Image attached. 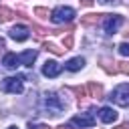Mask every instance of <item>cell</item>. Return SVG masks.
I'll list each match as a JSON object with an SVG mask.
<instances>
[{
	"label": "cell",
	"mask_w": 129,
	"mask_h": 129,
	"mask_svg": "<svg viewBox=\"0 0 129 129\" xmlns=\"http://www.w3.org/2000/svg\"><path fill=\"white\" fill-rule=\"evenodd\" d=\"M75 16H77V14H75V10H73L71 6H56V8L50 12V20H52L54 24H64V22H71Z\"/></svg>",
	"instance_id": "6da1fadb"
},
{
	"label": "cell",
	"mask_w": 129,
	"mask_h": 129,
	"mask_svg": "<svg viewBox=\"0 0 129 129\" xmlns=\"http://www.w3.org/2000/svg\"><path fill=\"white\" fill-rule=\"evenodd\" d=\"M42 101H44V107L48 109L50 115H60L64 111V103L60 101V97L56 93H44Z\"/></svg>",
	"instance_id": "7a4b0ae2"
},
{
	"label": "cell",
	"mask_w": 129,
	"mask_h": 129,
	"mask_svg": "<svg viewBox=\"0 0 129 129\" xmlns=\"http://www.w3.org/2000/svg\"><path fill=\"white\" fill-rule=\"evenodd\" d=\"M111 101L119 107H129V83L115 87L113 93H111Z\"/></svg>",
	"instance_id": "3957f363"
},
{
	"label": "cell",
	"mask_w": 129,
	"mask_h": 129,
	"mask_svg": "<svg viewBox=\"0 0 129 129\" xmlns=\"http://www.w3.org/2000/svg\"><path fill=\"white\" fill-rule=\"evenodd\" d=\"M0 89H2L4 93H14V95H18V93L24 91V85H22V81H20L18 77H6V79H2Z\"/></svg>",
	"instance_id": "277c9868"
},
{
	"label": "cell",
	"mask_w": 129,
	"mask_h": 129,
	"mask_svg": "<svg viewBox=\"0 0 129 129\" xmlns=\"http://www.w3.org/2000/svg\"><path fill=\"white\" fill-rule=\"evenodd\" d=\"M121 24H123V16H111V14L103 16V28L107 34H115Z\"/></svg>",
	"instance_id": "5b68a950"
},
{
	"label": "cell",
	"mask_w": 129,
	"mask_h": 129,
	"mask_svg": "<svg viewBox=\"0 0 129 129\" xmlns=\"http://www.w3.org/2000/svg\"><path fill=\"white\" fill-rule=\"evenodd\" d=\"M71 125H75L79 129H87V127H93L95 125V117L91 113H81V115H77V117L71 119Z\"/></svg>",
	"instance_id": "8992f818"
},
{
	"label": "cell",
	"mask_w": 129,
	"mask_h": 129,
	"mask_svg": "<svg viewBox=\"0 0 129 129\" xmlns=\"http://www.w3.org/2000/svg\"><path fill=\"white\" fill-rule=\"evenodd\" d=\"M8 34H10V38H12V40H18V42H22V40H26V38L30 36V30H28V26H22V24H18V26H12V28L8 30Z\"/></svg>",
	"instance_id": "52a82bcc"
},
{
	"label": "cell",
	"mask_w": 129,
	"mask_h": 129,
	"mask_svg": "<svg viewBox=\"0 0 129 129\" xmlns=\"http://www.w3.org/2000/svg\"><path fill=\"white\" fill-rule=\"evenodd\" d=\"M62 71V67L56 62V60H46L44 67H42V75L44 77H58Z\"/></svg>",
	"instance_id": "ba28073f"
},
{
	"label": "cell",
	"mask_w": 129,
	"mask_h": 129,
	"mask_svg": "<svg viewBox=\"0 0 129 129\" xmlns=\"http://www.w3.org/2000/svg\"><path fill=\"white\" fill-rule=\"evenodd\" d=\"M99 119L103 123H113V121H117V111L113 107H103L99 111Z\"/></svg>",
	"instance_id": "9c48e42d"
},
{
	"label": "cell",
	"mask_w": 129,
	"mask_h": 129,
	"mask_svg": "<svg viewBox=\"0 0 129 129\" xmlns=\"http://www.w3.org/2000/svg\"><path fill=\"white\" fill-rule=\"evenodd\" d=\"M18 60H20V64H24V67H32V62L36 60V50H24V52L18 56Z\"/></svg>",
	"instance_id": "30bf717a"
},
{
	"label": "cell",
	"mask_w": 129,
	"mask_h": 129,
	"mask_svg": "<svg viewBox=\"0 0 129 129\" xmlns=\"http://www.w3.org/2000/svg\"><path fill=\"white\" fill-rule=\"evenodd\" d=\"M2 64L6 67V69H16L18 64H20V60H18V56L14 54V52H8V54H4V58H2Z\"/></svg>",
	"instance_id": "8fae6325"
},
{
	"label": "cell",
	"mask_w": 129,
	"mask_h": 129,
	"mask_svg": "<svg viewBox=\"0 0 129 129\" xmlns=\"http://www.w3.org/2000/svg\"><path fill=\"white\" fill-rule=\"evenodd\" d=\"M83 67H85V58L83 56H75V58L67 60V64H64L67 71H81Z\"/></svg>",
	"instance_id": "7c38bea8"
},
{
	"label": "cell",
	"mask_w": 129,
	"mask_h": 129,
	"mask_svg": "<svg viewBox=\"0 0 129 129\" xmlns=\"http://www.w3.org/2000/svg\"><path fill=\"white\" fill-rule=\"evenodd\" d=\"M87 89H89V95H91V97L101 99V95H103V87H101V85H97V83H89Z\"/></svg>",
	"instance_id": "4fadbf2b"
},
{
	"label": "cell",
	"mask_w": 129,
	"mask_h": 129,
	"mask_svg": "<svg viewBox=\"0 0 129 129\" xmlns=\"http://www.w3.org/2000/svg\"><path fill=\"white\" fill-rule=\"evenodd\" d=\"M103 16L105 14H87V16H83V22L85 24H97L99 20H103Z\"/></svg>",
	"instance_id": "5bb4252c"
},
{
	"label": "cell",
	"mask_w": 129,
	"mask_h": 129,
	"mask_svg": "<svg viewBox=\"0 0 129 129\" xmlns=\"http://www.w3.org/2000/svg\"><path fill=\"white\" fill-rule=\"evenodd\" d=\"M12 16H14V12H12L10 8H6V6H0V20H2V22H8Z\"/></svg>",
	"instance_id": "9a60e30c"
},
{
	"label": "cell",
	"mask_w": 129,
	"mask_h": 129,
	"mask_svg": "<svg viewBox=\"0 0 129 129\" xmlns=\"http://www.w3.org/2000/svg\"><path fill=\"white\" fill-rule=\"evenodd\" d=\"M44 48H46V50H50V52H54V54H62V52H64V48H58L56 44H50V42H48V44H44Z\"/></svg>",
	"instance_id": "2e32d148"
},
{
	"label": "cell",
	"mask_w": 129,
	"mask_h": 129,
	"mask_svg": "<svg viewBox=\"0 0 129 129\" xmlns=\"http://www.w3.org/2000/svg\"><path fill=\"white\" fill-rule=\"evenodd\" d=\"M34 14L40 16V18H48V10L46 8H34Z\"/></svg>",
	"instance_id": "e0dca14e"
},
{
	"label": "cell",
	"mask_w": 129,
	"mask_h": 129,
	"mask_svg": "<svg viewBox=\"0 0 129 129\" xmlns=\"http://www.w3.org/2000/svg\"><path fill=\"white\" fill-rule=\"evenodd\" d=\"M119 52H121L123 56H129V42H123V44H119Z\"/></svg>",
	"instance_id": "ac0fdd59"
},
{
	"label": "cell",
	"mask_w": 129,
	"mask_h": 129,
	"mask_svg": "<svg viewBox=\"0 0 129 129\" xmlns=\"http://www.w3.org/2000/svg\"><path fill=\"white\" fill-rule=\"evenodd\" d=\"M119 71L123 75H129V62H119Z\"/></svg>",
	"instance_id": "d6986e66"
},
{
	"label": "cell",
	"mask_w": 129,
	"mask_h": 129,
	"mask_svg": "<svg viewBox=\"0 0 129 129\" xmlns=\"http://www.w3.org/2000/svg\"><path fill=\"white\" fill-rule=\"evenodd\" d=\"M30 129H50V127L42 125V123H30Z\"/></svg>",
	"instance_id": "ffe728a7"
},
{
	"label": "cell",
	"mask_w": 129,
	"mask_h": 129,
	"mask_svg": "<svg viewBox=\"0 0 129 129\" xmlns=\"http://www.w3.org/2000/svg\"><path fill=\"white\" fill-rule=\"evenodd\" d=\"M71 46H73V36H67L64 38V50H69Z\"/></svg>",
	"instance_id": "44dd1931"
},
{
	"label": "cell",
	"mask_w": 129,
	"mask_h": 129,
	"mask_svg": "<svg viewBox=\"0 0 129 129\" xmlns=\"http://www.w3.org/2000/svg\"><path fill=\"white\" fill-rule=\"evenodd\" d=\"M73 91H75L79 97H85V89H83V87H73Z\"/></svg>",
	"instance_id": "7402d4cb"
},
{
	"label": "cell",
	"mask_w": 129,
	"mask_h": 129,
	"mask_svg": "<svg viewBox=\"0 0 129 129\" xmlns=\"http://www.w3.org/2000/svg\"><path fill=\"white\" fill-rule=\"evenodd\" d=\"M83 6H93V0H79Z\"/></svg>",
	"instance_id": "603a6c76"
},
{
	"label": "cell",
	"mask_w": 129,
	"mask_h": 129,
	"mask_svg": "<svg viewBox=\"0 0 129 129\" xmlns=\"http://www.w3.org/2000/svg\"><path fill=\"white\" fill-rule=\"evenodd\" d=\"M99 2H103V4H117L119 0H99Z\"/></svg>",
	"instance_id": "cb8c5ba5"
},
{
	"label": "cell",
	"mask_w": 129,
	"mask_h": 129,
	"mask_svg": "<svg viewBox=\"0 0 129 129\" xmlns=\"http://www.w3.org/2000/svg\"><path fill=\"white\" fill-rule=\"evenodd\" d=\"M117 129H129V125H119Z\"/></svg>",
	"instance_id": "d4e9b609"
},
{
	"label": "cell",
	"mask_w": 129,
	"mask_h": 129,
	"mask_svg": "<svg viewBox=\"0 0 129 129\" xmlns=\"http://www.w3.org/2000/svg\"><path fill=\"white\" fill-rule=\"evenodd\" d=\"M0 48H4V38L0 36Z\"/></svg>",
	"instance_id": "484cf974"
},
{
	"label": "cell",
	"mask_w": 129,
	"mask_h": 129,
	"mask_svg": "<svg viewBox=\"0 0 129 129\" xmlns=\"http://www.w3.org/2000/svg\"><path fill=\"white\" fill-rule=\"evenodd\" d=\"M58 129H71V127H67V125H60V127H58Z\"/></svg>",
	"instance_id": "4316f807"
},
{
	"label": "cell",
	"mask_w": 129,
	"mask_h": 129,
	"mask_svg": "<svg viewBox=\"0 0 129 129\" xmlns=\"http://www.w3.org/2000/svg\"><path fill=\"white\" fill-rule=\"evenodd\" d=\"M8 129H18V127H8Z\"/></svg>",
	"instance_id": "83f0119b"
}]
</instances>
